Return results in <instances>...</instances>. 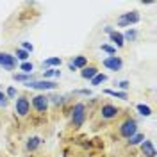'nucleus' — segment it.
I'll use <instances>...</instances> for the list:
<instances>
[{
	"instance_id": "c85d7f7f",
	"label": "nucleus",
	"mask_w": 157,
	"mask_h": 157,
	"mask_svg": "<svg viewBox=\"0 0 157 157\" xmlns=\"http://www.w3.org/2000/svg\"><path fill=\"white\" fill-rule=\"evenodd\" d=\"M6 97H7V100H9V98H14V97H16V89H14V88H7Z\"/></svg>"
},
{
	"instance_id": "4468645a",
	"label": "nucleus",
	"mask_w": 157,
	"mask_h": 157,
	"mask_svg": "<svg viewBox=\"0 0 157 157\" xmlns=\"http://www.w3.org/2000/svg\"><path fill=\"white\" fill-rule=\"evenodd\" d=\"M39 145H41V139H39L38 136H32V137H29V139H27V145H25V148H27L29 152H32V150H36Z\"/></svg>"
},
{
	"instance_id": "bb28decb",
	"label": "nucleus",
	"mask_w": 157,
	"mask_h": 157,
	"mask_svg": "<svg viewBox=\"0 0 157 157\" xmlns=\"http://www.w3.org/2000/svg\"><path fill=\"white\" fill-rule=\"evenodd\" d=\"M21 50H25V52H32V50H34V47H32V45H30L29 41H23V43H21Z\"/></svg>"
},
{
	"instance_id": "4be33fe9",
	"label": "nucleus",
	"mask_w": 157,
	"mask_h": 157,
	"mask_svg": "<svg viewBox=\"0 0 157 157\" xmlns=\"http://www.w3.org/2000/svg\"><path fill=\"white\" fill-rule=\"evenodd\" d=\"M137 111H139V114H143V116H150L152 114V109L145 105V104H137Z\"/></svg>"
},
{
	"instance_id": "cd10ccee",
	"label": "nucleus",
	"mask_w": 157,
	"mask_h": 157,
	"mask_svg": "<svg viewBox=\"0 0 157 157\" xmlns=\"http://www.w3.org/2000/svg\"><path fill=\"white\" fill-rule=\"evenodd\" d=\"M7 102H9V100H7V97H6V93H2V91H0V107H6V105H7Z\"/></svg>"
},
{
	"instance_id": "2eb2a0df",
	"label": "nucleus",
	"mask_w": 157,
	"mask_h": 157,
	"mask_svg": "<svg viewBox=\"0 0 157 157\" xmlns=\"http://www.w3.org/2000/svg\"><path fill=\"white\" fill-rule=\"evenodd\" d=\"M71 64L75 66V70H78V68H86V66H88V59L84 57V56H77V57L71 61Z\"/></svg>"
},
{
	"instance_id": "6e6552de",
	"label": "nucleus",
	"mask_w": 157,
	"mask_h": 157,
	"mask_svg": "<svg viewBox=\"0 0 157 157\" xmlns=\"http://www.w3.org/2000/svg\"><path fill=\"white\" fill-rule=\"evenodd\" d=\"M104 66L109 70H113V71H118V70H121V66H123V61L120 57H116V56H109V57L104 59Z\"/></svg>"
},
{
	"instance_id": "393cba45",
	"label": "nucleus",
	"mask_w": 157,
	"mask_h": 157,
	"mask_svg": "<svg viewBox=\"0 0 157 157\" xmlns=\"http://www.w3.org/2000/svg\"><path fill=\"white\" fill-rule=\"evenodd\" d=\"M48 102H52V104H56V105H59V104H63L64 102V97H61V95H54V97H48Z\"/></svg>"
},
{
	"instance_id": "7ed1b4c3",
	"label": "nucleus",
	"mask_w": 157,
	"mask_h": 157,
	"mask_svg": "<svg viewBox=\"0 0 157 157\" xmlns=\"http://www.w3.org/2000/svg\"><path fill=\"white\" fill-rule=\"evenodd\" d=\"M120 134L123 137H132L134 134H137V123L136 120H125L121 125H120Z\"/></svg>"
},
{
	"instance_id": "f03ea898",
	"label": "nucleus",
	"mask_w": 157,
	"mask_h": 157,
	"mask_svg": "<svg viewBox=\"0 0 157 157\" xmlns=\"http://www.w3.org/2000/svg\"><path fill=\"white\" fill-rule=\"evenodd\" d=\"M141 20L139 16V13L137 11H130V13H123L120 18H118V25L120 27H130V25H134Z\"/></svg>"
},
{
	"instance_id": "b1692460",
	"label": "nucleus",
	"mask_w": 157,
	"mask_h": 157,
	"mask_svg": "<svg viewBox=\"0 0 157 157\" xmlns=\"http://www.w3.org/2000/svg\"><path fill=\"white\" fill-rule=\"evenodd\" d=\"M29 56H30V54H29V52H25V50H21V48L16 50V57H18L20 61H23V63L29 59Z\"/></svg>"
},
{
	"instance_id": "7c9ffc66",
	"label": "nucleus",
	"mask_w": 157,
	"mask_h": 157,
	"mask_svg": "<svg viewBox=\"0 0 157 157\" xmlns=\"http://www.w3.org/2000/svg\"><path fill=\"white\" fill-rule=\"evenodd\" d=\"M77 93H78V95H88V97L91 95V91H89V89H80V91H77Z\"/></svg>"
},
{
	"instance_id": "9b49d317",
	"label": "nucleus",
	"mask_w": 157,
	"mask_h": 157,
	"mask_svg": "<svg viewBox=\"0 0 157 157\" xmlns=\"http://www.w3.org/2000/svg\"><path fill=\"white\" fill-rule=\"evenodd\" d=\"M109 36H111V41H113V43H116L118 48H121V47H123L125 39H123V34H121V32H118V30H113V32H109Z\"/></svg>"
},
{
	"instance_id": "f3484780",
	"label": "nucleus",
	"mask_w": 157,
	"mask_h": 157,
	"mask_svg": "<svg viewBox=\"0 0 157 157\" xmlns=\"http://www.w3.org/2000/svg\"><path fill=\"white\" fill-rule=\"evenodd\" d=\"M20 70H21V73L30 75V73H32V70H34V64L29 63V61H25V63H21V64H20Z\"/></svg>"
},
{
	"instance_id": "39448f33",
	"label": "nucleus",
	"mask_w": 157,
	"mask_h": 157,
	"mask_svg": "<svg viewBox=\"0 0 157 157\" xmlns=\"http://www.w3.org/2000/svg\"><path fill=\"white\" fill-rule=\"evenodd\" d=\"M32 107L36 109L38 113H47V109H48V97L47 95H36V97H32Z\"/></svg>"
},
{
	"instance_id": "a211bd4d",
	"label": "nucleus",
	"mask_w": 157,
	"mask_h": 157,
	"mask_svg": "<svg viewBox=\"0 0 157 157\" xmlns=\"http://www.w3.org/2000/svg\"><path fill=\"white\" fill-rule=\"evenodd\" d=\"M105 93L111 95V97H116V98H121V100H127V93L125 91H114V89H105Z\"/></svg>"
},
{
	"instance_id": "5701e85b",
	"label": "nucleus",
	"mask_w": 157,
	"mask_h": 157,
	"mask_svg": "<svg viewBox=\"0 0 157 157\" xmlns=\"http://www.w3.org/2000/svg\"><path fill=\"white\" fill-rule=\"evenodd\" d=\"M136 36H137L136 29H128L127 32L123 34V39H127V41H134V39H136Z\"/></svg>"
},
{
	"instance_id": "6ab92c4d",
	"label": "nucleus",
	"mask_w": 157,
	"mask_h": 157,
	"mask_svg": "<svg viewBox=\"0 0 157 157\" xmlns=\"http://www.w3.org/2000/svg\"><path fill=\"white\" fill-rule=\"evenodd\" d=\"M107 80V77L104 75V73H97L95 77L91 78V86H98V84H102V82H105Z\"/></svg>"
},
{
	"instance_id": "9d476101",
	"label": "nucleus",
	"mask_w": 157,
	"mask_h": 157,
	"mask_svg": "<svg viewBox=\"0 0 157 157\" xmlns=\"http://www.w3.org/2000/svg\"><path fill=\"white\" fill-rule=\"evenodd\" d=\"M141 152H143L147 157H155V148H154V143H152V141H148V139L141 141Z\"/></svg>"
},
{
	"instance_id": "a878e982",
	"label": "nucleus",
	"mask_w": 157,
	"mask_h": 157,
	"mask_svg": "<svg viewBox=\"0 0 157 157\" xmlns=\"http://www.w3.org/2000/svg\"><path fill=\"white\" fill-rule=\"evenodd\" d=\"M102 50H104V52H107V54H111V56H114V54H116V47H111V45H102Z\"/></svg>"
},
{
	"instance_id": "1a4fd4ad",
	"label": "nucleus",
	"mask_w": 157,
	"mask_h": 157,
	"mask_svg": "<svg viewBox=\"0 0 157 157\" xmlns=\"http://www.w3.org/2000/svg\"><path fill=\"white\" fill-rule=\"evenodd\" d=\"M102 118H105V120H111V118H116L118 116V107L114 105H111V104H105V105H102Z\"/></svg>"
},
{
	"instance_id": "c756f323",
	"label": "nucleus",
	"mask_w": 157,
	"mask_h": 157,
	"mask_svg": "<svg viewBox=\"0 0 157 157\" xmlns=\"http://www.w3.org/2000/svg\"><path fill=\"white\" fill-rule=\"evenodd\" d=\"M118 86H120V88L127 93V89H128V80H121V82H118Z\"/></svg>"
},
{
	"instance_id": "20e7f679",
	"label": "nucleus",
	"mask_w": 157,
	"mask_h": 157,
	"mask_svg": "<svg viewBox=\"0 0 157 157\" xmlns=\"http://www.w3.org/2000/svg\"><path fill=\"white\" fill-rule=\"evenodd\" d=\"M25 86L30 89H39V91H47V89L57 88V84L56 82H50V80H30V82H25Z\"/></svg>"
},
{
	"instance_id": "f8f14e48",
	"label": "nucleus",
	"mask_w": 157,
	"mask_h": 157,
	"mask_svg": "<svg viewBox=\"0 0 157 157\" xmlns=\"http://www.w3.org/2000/svg\"><path fill=\"white\" fill-rule=\"evenodd\" d=\"M97 73H98V70L95 68V66H86V68H82V71H80L82 78H88V80H91Z\"/></svg>"
},
{
	"instance_id": "f257e3e1",
	"label": "nucleus",
	"mask_w": 157,
	"mask_h": 157,
	"mask_svg": "<svg viewBox=\"0 0 157 157\" xmlns=\"http://www.w3.org/2000/svg\"><path fill=\"white\" fill-rule=\"evenodd\" d=\"M86 120V105L84 104H75V107L71 109V123L75 127H82Z\"/></svg>"
},
{
	"instance_id": "423d86ee",
	"label": "nucleus",
	"mask_w": 157,
	"mask_h": 157,
	"mask_svg": "<svg viewBox=\"0 0 157 157\" xmlns=\"http://www.w3.org/2000/svg\"><path fill=\"white\" fill-rule=\"evenodd\" d=\"M14 111L18 116H27L30 111V102L27 97H20L16 98V105H14Z\"/></svg>"
},
{
	"instance_id": "0eeeda50",
	"label": "nucleus",
	"mask_w": 157,
	"mask_h": 157,
	"mask_svg": "<svg viewBox=\"0 0 157 157\" xmlns=\"http://www.w3.org/2000/svg\"><path fill=\"white\" fill-rule=\"evenodd\" d=\"M0 66L4 70H13L16 66V57L7 52H0Z\"/></svg>"
},
{
	"instance_id": "ddd939ff",
	"label": "nucleus",
	"mask_w": 157,
	"mask_h": 157,
	"mask_svg": "<svg viewBox=\"0 0 157 157\" xmlns=\"http://www.w3.org/2000/svg\"><path fill=\"white\" fill-rule=\"evenodd\" d=\"M61 57H48V59H45L43 61V68L47 66V68H59L61 66Z\"/></svg>"
},
{
	"instance_id": "aec40b11",
	"label": "nucleus",
	"mask_w": 157,
	"mask_h": 157,
	"mask_svg": "<svg viewBox=\"0 0 157 157\" xmlns=\"http://www.w3.org/2000/svg\"><path fill=\"white\" fill-rule=\"evenodd\" d=\"M141 141H145V136H143V134H134L132 137H128L127 143L128 145H139Z\"/></svg>"
},
{
	"instance_id": "412c9836",
	"label": "nucleus",
	"mask_w": 157,
	"mask_h": 157,
	"mask_svg": "<svg viewBox=\"0 0 157 157\" xmlns=\"http://www.w3.org/2000/svg\"><path fill=\"white\" fill-rule=\"evenodd\" d=\"M48 77H61V70H45L43 71V78L47 80Z\"/></svg>"
},
{
	"instance_id": "dca6fc26",
	"label": "nucleus",
	"mask_w": 157,
	"mask_h": 157,
	"mask_svg": "<svg viewBox=\"0 0 157 157\" xmlns=\"http://www.w3.org/2000/svg\"><path fill=\"white\" fill-rule=\"evenodd\" d=\"M13 78L18 80V82H30V80H32V73H30V75H27V73H14Z\"/></svg>"
}]
</instances>
